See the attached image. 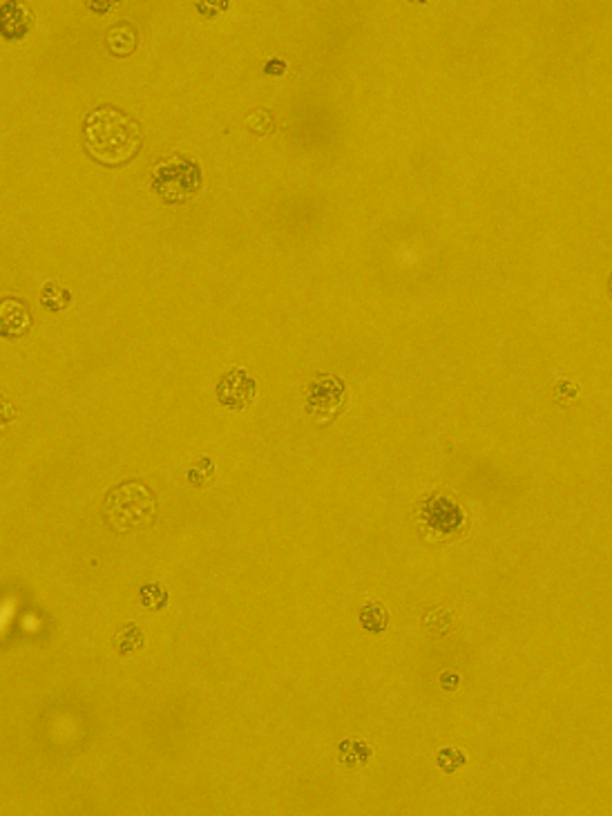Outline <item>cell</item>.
I'll list each match as a JSON object with an SVG mask.
<instances>
[{
	"label": "cell",
	"instance_id": "cell-21",
	"mask_svg": "<svg viewBox=\"0 0 612 816\" xmlns=\"http://www.w3.org/2000/svg\"><path fill=\"white\" fill-rule=\"evenodd\" d=\"M88 7L90 9H94V12H112L114 7H117V5H99V3H88Z\"/></svg>",
	"mask_w": 612,
	"mask_h": 816
},
{
	"label": "cell",
	"instance_id": "cell-1",
	"mask_svg": "<svg viewBox=\"0 0 612 816\" xmlns=\"http://www.w3.org/2000/svg\"><path fill=\"white\" fill-rule=\"evenodd\" d=\"M143 143L141 125L123 110L101 105L85 117L83 146L101 166L119 168L132 162Z\"/></svg>",
	"mask_w": 612,
	"mask_h": 816
},
{
	"label": "cell",
	"instance_id": "cell-14",
	"mask_svg": "<svg viewBox=\"0 0 612 816\" xmlns=\"http://www.w3.org/2000/svg\"><path fill=\"white\" fill-rule=\"evenodd\" d=\"M141 602L148 611L152 613H161L168 608V602H170V593L168 588L163 586L161 582H151L141 588Z\"/></svg>",
	"mask_w": 612,
	"mask_h": 816
},
{
	"label": "cell",
	"instance_id": "cell-7",
	"mask_svg": "<svg viewBox=\"0 0 612 816\" xmlns=\"http://www.w3.org/2000/svg\"><path fill=\"white\" fill-rule=\"evenodd\" d=\"M34 325L32 309L23 298L5 296L0 298V338L18 340L27 336Z\"/></svg>",
	"mask_w": 612,
	"mask_h": 816
},
{
	"label": "cell",
	"instance_id": "cell-12",
	"mask_svg": "<svg viewBox=\"0 0 612 816\" xmlns=\"http://www.w3.org/2000/svg\"><path fill=\"white\" fill-rule=\"evenodd\" d=\"M360 624H363V629L367 634H384L389 626V611L380 602H369L360 611Z\"/></svg>",
	"mask_w": 612,
	"mask_h": 816
},
{
	"label": "cell",
	"instance_id": "cell-3",
	"mask_svg": "<svg viewBox=\"0 0 612 816\" xmlns=\"http://www.w3.org/2000/svg\"><path fill=\"white\" fill-rule=\"evenodd\" d=\"M151 186L166 204H184L201 191V166L184 154H172L154 163Z\"/></svg>",
	"mask_w": 612,
	"mask_h": 816
},
{
	"label": "cell",
	"instance_id": "cell-19",
	"mask_svg": "<svg viewBox=\"0 0 612 816\" xmlns=\"http://www.w3.org/2000/svg\"><path fill=\"white\" fill-rule=\"evenodd\" d=\"M461 684V675L459 673H442L441 675V687L447 689V692H456Z\"/></svg>",
	"mask_w": 612,
	"mask_h": 816
},
{
	"label": "cell",
	"instance_id": "cell-5",
	"mask_svg": "<svg viewBox=\"0 0 612 816\" xmlns=\"http://www.w3.org/2000/svg\"><path fill=\"white\" fill-rule=\"evenodd\" d=\"M421 521L436 537L454 535L465 526V510L450 496H432L421 508Z\"/></svg>",
	"mask_w": 612,
	"mask_h": 816
},
{
	"label": "cell",
	"instance_id": "cell-2",
	"mask_svg": "<svg viewBox=\"0 0 612 816\" xmlns=\"http://www.w3.org/2000/svg\"><path fill=\"white\" fill-rule=\"evenodd\" d=\"M103 519L119 535L151 528L157 521V496L143 481H123L105 495Z\"/></svg>",
	"mask_w": 612,
	"mask_h": 816
},
{
	"label": "cell",
	"instance_id": "cell-4",
	"mask_svg": "<svg viewBox=\"0 0 612 816\" xmlns=\"http://www.w3.org/2000/svg\"><path fill=\"white\" fill-rule=\"evenodd\" d=\"M349 405V388L340 376H325L308 385L305 408L317 423H334Z\"/></svg>",
	"mask_w": 612,
	"mask_h": 816
},
{
	"label": "cell",
	"instance_id": "cell-9",
	"mask_svg": "<svg viewBox=\"0 0 612 816\" xmlns=\"http://www.w3.org/2000/svg\"><path fill=\"white\" fill-rule=\"evenodd\" d=\"M105 45H108L110 54L114 59H128L137 52L139 34L130 23H117V25L110 27L108 36H105Z\"/></svg>",
	"mask_w": 612,
	"mask_h": 816
},
{
	"label": "cell",
	"instance_id": "cell-13",
	"mask_svg": "<svg viewBox=\"0 0 612 816\" xmlns=\"http://www.w3.org/2000/svg\"><path fill=\"white\" fill-rule=\"evenodd\" d=\"M337 750H340V752H337V756H340V761L345 762V765H349V767H363V765H367L371 754H374V752H371V747L367 745V742L360 741V738H351V741H342V742H340V747H337Z\"/></svg>",
	"mask_w": 612,
	"mask_h": 816
},
{
	"label": "cell",
	"instance_id": "cell-20",
	"mask_svg": "<svg viewBox=\"0 0 612 816\" xmlns=\"http://www.w3.org/2000/svg\"><path fill=\"white\" fill-rule=\"evenodd\" d=\"M264 72H267V74H273V76H282L284 72H287V63H284L282 59H271L267 65H264Z\"/></svg>",
	"mask_w": 612,
	"mask_h": 816
},
{
	"label": "cell",
	"instance_id": "cell-17",
	"mask_svg": "<svg viewBox=\"0 0 612 816\" xmlns=\"http://www.w3.org/2000/svg\"><path fill=\"white\" fill-rule=\"evenodd\" d=\"M18 418V409L12 400L0 394V434L7 432V428Z\"/></svg>",
	"mask_w": 612,
	"mask_h": 816
},
{
	"label": "cell",
	"instance_id": "cell-18",
	"mask_svg": "<svg viewBox=\"0 0 612 816\" xmlns=\"http://www.w3.org/2000/svg\"><path fill=\"white\" fill-rule=\"evenodd\" d=\"M577 396H579V385L570 383V380H563V383H559L554 398H557V403H570V400L577 398Z\"/></svg>",
	"mask_w": 612,
	"mask_h": 816
},
{
	"label": "cell",
	"instance_id": "cell-16",
	"mask_svg": "<svg viewBox=\"0 0 612 816\" xmlns=\"http://www.w3.org/2000/svg\"><path fill=\"white\" fill-rule=\"evenodd\" d=\"M436 761H438V767H441L445 774H454V772H459L461 767L465 765L467 758L459 750V747H445V750L438 752Z\"/></svg>",
	"mask_w": 612,
	"mask_h": 816
},
{
	"label": "cell",
	"instance_id": "cell-6",
	"mask_svg": "<svg viewBox=\"0 0 612 816\" xmlns=\"http://www.w3.org/2000/svg\"><path fill=\"white\" fill-rule=\"evenodd\" d=\"M255 396H257V380L246 374L244 369L228 371L217 383V400L228 409L242 412V409L253 403Z\"/></svg>",
	"mask_w": 612,
	"mask_h": 816
},
{
	"label": "cell",
	"instance_id": "cell-8",
	"mask_svg": "<svg viewBox=\"0 0 612 816\" xmlns=\"http://www.w3.org/2000/svg\"><path fill=\"white\" fill-rule=\"evenodd\" d=\"M34 18L32 12L23 3H5L0 7V36L5 41H21L32 30Z\"/></svg>",
	"mask_w": 612,
	"mask_h": 816
},
{
	"label": "cell",
	"instance_id": "cell-11",
	"mask_svg": "<svg viewBox=\"0 0 612 816\" xmlns=\"http://www.w3.org/2000/svg\"><path fill=\"white\" fill-rule=\"evenodd\" d=\"M74 296L70 289L61 287L59 282H45L41 289V307L50 313H61L70 307Z\"/></svg>",
	"mask_w": 612,
	"mask_h": 816
},
{
	"label": "cell",
	"instance_id": "cell-10",
	"mask_svg": "<svg viewBox=\"0 0 612 816\" xmlns=\"http://www.w3.org/2000/svg\"><path fill=\"white\" fill-rule=\"evenodd\" d=\"M112 644L119 655H132L146 646V634H143L134 622H128V624H123L121 629L114 634Z\"/></svg>",
	"mask_w": 612,
	"mask_h": 816
},
{
	"label": "cell",
	"instance_id": "cell-15",
	"mask_svg": "<svg viewBox=\"0 0 612 816\" xmlns=\"http://www.w3.org/2000/svg\"><path fill=\"white\" fill-rule=\"evenodd\" d=\"M215 458L213 457H201L192 463V467L188 470V484L195 486V487H204L209 486L210 481L215 479Z\"/></svg>",
	"mask_w": 612,
	"mask_h": 816
}]
</instances>
